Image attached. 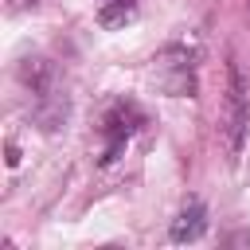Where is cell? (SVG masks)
<instances>
[{
	"label": "cell",
	"mask_w": 250,
	"mask_h": 250,
	"mask_svg": "<svg viewBox=\"0 0 250 250\" xmlns=\"http://www.w3.org/2000/svg\"><path fill=\"white\" fill-rule=\"evenodd\" d=\"M246 129H250L246 78H242V66L234 62V55H230L227 59V90H223V102H219V137H223L230 160H238V152L246 145Z\"/></svg>",
	"instance_id": "obj_1"
},
{
	"label": "cell",
	"mask_w": 250,
	"mask_h": 250,
	"mask_svg": "<svg viewBox=\"0 0 250 250\" xmlns=\"http://www.w3.org/2000/svg\"><path fill=\"white\" fill-rule=\"evenodd\" d=\"M145 125V113L133 105V102H109L105 113H102V137H105V152H102V164H113L121 156V148L129 145V137Z\"/></svg>",
	"instance_id": "obj_3"
},
{
	"label": "cell",
	"mask_w": 250,
	"mask_h": 250,
	"mask_svg": "<svg viewBox=\"0 0 250 250\" xmlns=\"http://www.w3.org/2000/svg\"><path fill=\"white\" fill-rule=\"evenodd\" d=\"M203 230H207V207L191 199L172 219V242H195V238H203Z\"/></svg>",
	"instance_id": "obj_4"
},
{
	"label": "cell",
	"mask_w": 250,
	"mask_h": 250,
	"mask_svg": "<svg viewBox=\"0 0 250 250\" xmlns=\"http://www.w3.org/2000/svg\"><path fill=\"white\" fill-rule=\"evenodd\" d=\"M195 66H199V43H195V35H180L152 59V78L168 94H191Z\"/></svg>",
	"instance_id": "obj_2"
},
{
	"label": "cell",
	"mask_w": 250,
	"mask_h": 250,
	"mask_svg": "<svg viewBox=\"0 0 250 250\" xmlns=\"http://www.w3.org/2000/svg\"><path fill=\"white\" fill-rule=\"evenodd\" d=\"M133 16H137L133 0H113V4H105V8L98 12V23H102V27H121V23H129Z\"/></svg>",
	"instance_id": "obj_5"
}]
</instances>
